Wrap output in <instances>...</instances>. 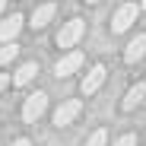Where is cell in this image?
<instances>
[{
  "label": "cell",
  "instance_id": "cell-1",
  "mask_svg": "<svg viewBox=\"0 0 146 146\" xmlns=\"http://www.w3.org/2000/svg\"><path fill=\"white\" fill-rule=\"evenodd\" d=\"M83 35H86V22L83 19H70V22H64L60 32H57V48H73Z\"/></svg>",
  "mask_w": 146,
  "mask_h": 146
},
{
  "label": "cell",
  "instance_id": "cell-2",
  "mask_svg": "<svg viewBox=\"0 0 146 146\" xmlns=\"http://www.w3.org/2000/svg\"><path fill=\"white\" fill-rule=\"evenodd\" d=\"M140 16V3H124V7H117L114 19H111V32H127L133 22Z\"/></svg>",
  "mask_w": 146,
  "mask_h": 146
},
{
  "label": "cell",
  "instance_id": "cell-3",
  "mask_svg": "<svg viewBox=\"0 0 146 146\" xmlns=\"http://www.w3.org/2000/svg\"><path fill=\"white\" fill-rule=\"evenodd\" d=\"M44 108H48V95L44 92H32L26 99V105H22V121H26V124H35L44 114Z\"/></svg>",
  "mask_w": 146,
  "mask_h": 146
},
{
  "label": "cell",
  "instance_id": "cell-4",
  "mask_svg": "<svg viewBox=\"0 0 146 146\" xmlns=\"http://www.w3.org/2000/svg\"><path fill=\"white\" fill-rule=\"evenodd\" d=\"M105 73H108V70H105L102 64L89 67V73H86L83 83H80V92H83V95H95V92L102 89V83H105Z\"/></svg>",
  "mask_w": 146,
  "mask_h": 146
},
{
  "label": "cell",
  "instance_id": "cell-5",
  "mask_svg": "<svg viewBox=\"0 0 146 146\" xmlns=\"http://www.w3.org/2000/svg\"><path fill=\"white\" fill-rule=\"evenodd\" d=\"M80 111H83V102H80V99H70V102H64V105L54 111V124H57V127L73 124V121L80 117Z\"/></svg>",
  "mask_w": 146,
  "mask_h": 146
},
{
  "label": "cell",
  "instance_id": "cell-6",
  "mask_svg": "<svg viewBox=\"0 0 146 146\" xmlns=\"http://www.w3.org/2000/svg\"><path fill=\"white\" fill-rule=\"evenodd\" d=\"M22 13H10L0 19V41H16V35L22 32Z\"/></svg>",
  "mask_w": 146,
  "mask_h": 146
},
{
  "label": "cell",
  "instance_id": "cell-7",
  "mask_svg": "<svg viewBox=\"0 0 146 146\" xmlns=\"http://www.w3.org/2000/svg\"><path fill=\"white\" fill-rule=\"evenodd\" d=\"M80 70H83V54H80V51L64 54V57L57 60V67H54L57 76H70V73H80Z\"/></svg>",
  "mask_w": 146,
  "mask_h": 146
},
{
  "label": "cell",
  "instance_id": "cell-8",
  "mask_svg": "<svg viewBox=\"0 0 146 146\" xmlns=\"http://www.w3.org/2000/svg\"><path fill=\"white\" fill-rule=\"evenodd\" d=\"M143 57H146V35L137 32V35L127 41V48H124V60H127V64H137V60H143Z\"/></svg>",
  "mask_w": 146,
  "mask_h": 146
},
{
  "label": "cell",
  "instance_id": "cell-9",
  "mask_svg": "<svg viewBox=\"0 0 146 146\" xmlns=\"http://www.w3.org/2000/svg\"><path fill=\"white\" fill-rule=\"evenodd\" d=\"M143 99H146V86H143V83H137V86H130V89H127V95H124V102H121V108H124V111H133Z\"/></svg>",
  "mask_w": 146,
  "mask_h": 146
},
{
  "label": "cell",
  "instance_id": "cell-10",
  "mask_svg": "<svg viewBox=\"0 0 146 146\" xmlns=\"http://www.w3.org/2000/svg\"><path fill=\"white\" fill-rule=\"evenodd\" d=\"M35 76H38V64H35V60H29V64H22V67L13 73V83H16V86H29Z\"/></svg>",
  "mask_w": 146,
  "mask_h": 146
},
{
  "label": "cell",
  "instance_id": "cell-11",
  "mask_svg": "<svg viewBox=\"0 0 146 146\" xmlns=\"http://www.w3.org/2000/svg\"><path fill=\"white\" fill-rule=\"evenodd\" d=\"M54 13H57V7H54V3H41V7L32 13V26H35V29H44L48 22L54 19Z\"/></svg>",
  "mask_w": 146,
  "mask_h": 146
},
{
  "label": "cell",
  "instance_id": "cell-12",
  "mask_svg": "<svg viewBox=\"0 0 146 146\" xmlns=\"http://www.w3.org/2000/svg\"><path fill=\"white\" fill-rule=\"evenodd\" d=\"M19 57V44L16 41H3V48H0V67H7Z\"/></svg>",
  "mask_w": 146,
  "mask_h": 146
},
{
  "label": "cell",
  "instance_id": "cell-13",
  "mask_svg": "<svg viewBox=\"0 0 146 146\" xmlns=\"http://www.w3.org/2000/svg\"><path fill=\"white\" fill-rule=\"evenodd\" d=\"M108 143V130H95L89 140H86V146H105Z\"/></svg>",
  "mask_w": 146,
  "mask_h": 146
},
{
  "label": "cell",
  "instance_id": "cell-14",
  "mask_svg": "<svg viewBox=\"0 0 146 146\" xmlns=\"http://www.w3.org/2000/svg\"><path fill=\"white\" fill-rule=\"evenodd\" d=\"M114 146H137V133H124V137H121Z\"/></svg>",
  "mask_w": 146,
  "mask_h": 146
},
{
  "label": "cell",
  "instance_id": "cell-15",
  "mask_svg": "<svg viewBox=\"0 0 146 146\" xmlns=\"http://www.w3.org/2000/svg\"><path fill=\"white\" fill-rule=\"evenodd\" d=\"M7 86H10V73H0V92H3Z\"/></svg>",
  "mask_w": 146,
  "mask_h": 146
},
{
  "label": "cell",
  "instance_id": "cell-16",
  "mask_svg": "<svg viewBox=\"0 0 146 146\" xmlns=\"http://www.w3.org/2000/svg\"><path fill=\"white\" fill-rule=\"evenodd\" d=\"M10 146H32V143H29V140H26V137H19V140H13V143H10Z\"/></svg>",
  "mask_w": 146,
  "mask_h": 146
},
{
  "label": "cell",
  "instance_id": "cell-17",
  "mask_svg": "<svg viewBox=\"0 0 146 146\" xmlns=\"http://www.w3.org/2000/svg\"><path fill=\"white\" fill-rule=\"evenodd\" d=\"M3 10H7V0H0V13H3Z\"/></svg>",
  "mask_w": 146,
  "mask_h": 146
},
{
  "label": "cell",
  "instance_id": "cell-18",
  "mask_svg": "<svg viewBox=\"0 0 146 146\" xmlns=\"http://www.w3.org/2000/svg\"><path fill=\"white\" fill-rule=\"evenodd\" d=\"M140 10H146V0H140Z\"/></svg>",
  "mask_w": 146,
  "mask_h": 146
},
{
  "label": "cell",
  "instance_id": "cell-19",
  "mask_svg": "<svg viewBox=\"0 0 146 146\" xmlns=\"http://www.w3.org/2000/svg\"><path fill=\"white\" fill-rule=\"evenodd\" d=\"M86 3H99V0H86Z\"/></svg>",
  "mask_w": 146,
  "mask_h": 146
}]
</instances>
